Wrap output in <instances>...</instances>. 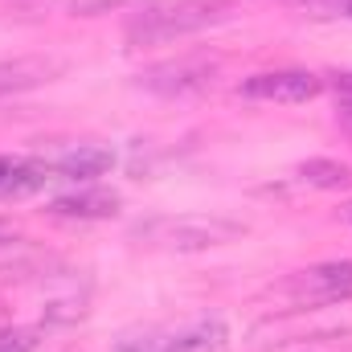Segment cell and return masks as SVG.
I'll use <instances>...</instances> for the list:
<instances>
[{
	"label": "cell",
	"mask_w": 352,
	"mask_h": 352,
	"mask_svg": "<svg viewBox=\"0 0 352 352\" xmlns=\"http://www.w3.org/2000/svg\"><path fill=\"white\" fill-rule=\"evenodd\" d=\"M45 168H50V176H66V180H94L115 168V152L102 144H74L62 156H54Z\"/></svg>",
	"instance_id": "cell-5"
},
{
	"label": "cell",
	"mask_w": 352,
	"mask_h": 352,
	"mask_svg": "<svg viewBox=\"0 0 352 352\" xmlns=\"http://www.w3.org/2000/svg\"><path fill=\"white\" fill-rule=\"evenodd\" d=\"M336 94H340L344 111L352 115V74H340V78H336Z\"/></svg>",
	"instance_id": "cell-15"
},
{
	"label": "cell",
	"mask_w": 352,
	"mask_h": 352,
	"mask_svg": "<svg viewBox=\"0 0 352 352\" xmlns=\"http://www.w3.org/2000/svg\"><path fill=\"white\" fill-rule=\"evenodd\" d=\"M299 180L311 188H349L352 168L340 160H307V164H299Z\"/></svg>",
	"instance_id": "cell-11"
},
{
	"label": "cell",
	"mask_w": 352,
	"mask_h": 352,
	"mask_svg": "<svg viewBox=\"0 0 352 352\" xmlns=\"http://www.w3.org/2000/svg\"><path fill=\"white\" fill-rule=\"evenodd\" d=\"M226 12H230V0H160L127 25V37L135 45L176 41V37H188V33L217 25Z\"/></svg>",
	"instance_id": "cell-1"
},
{
	"label": "cell",
	"mask_w": 352,
	"mask_h": 352,
	"mask_svg": "<svg viewBox=\"0 0 352 352\" xmlns=\"http://www.w3.org/2000/svg\"><path fill=\"white\" fill-rule=\"evenodd\" d=\"M54 74H62V62H54V58H12V62H0V98L33 90L41 82H54Z\"/></svg>",
	"instance_id": "cell-8"
},
{
	"label": "cell",
	"mask_w": 352,
	"mask_h": 352,
	"mask_svg": "<svg viewBox=\"0 0 352 352\" xmlns=\"http://www.w3.org/2000/svg\"><path fill=\"white\" fill-rule=\"evenodd\" d=\"M123 0H70V8H74V16H98V12H111V8H119Z\"/></svg>",
	"instance_id": "cell-13"
},
{
	"label": "cell",
	"mask_w": 352,
	"mask_h": 352,
	"mask_svg": "<svg viewBox=\"0 0 352 352\" xmlns=\"http://www.w3.org/2000/svg\"><path fill=\"white\" fill-rule=\"evenodd\" d=\"M119 192L111 188H82V192H66V197H54L50 201V213L54 217H78V221H102V217H115L119 213Z\"/></svg>",
	"instance_id": "cell-7"
},
{
	"label": "cell",
	"mask_w": 352,
	"mask_h": 352,
	"mask_svg": "<svg viewBox=\"0 0 352 352\" xmlns=\"http://www.w3.org/2000/svg\"><path fill=\"white\" fill-rule=\"evenodd\" d=\"M226 349H230V328L221 320H197V324L173 332V352H226Z\"/></svg>",
	"instance_id": "cell-9"
},
{
	"label": "cell",
	"mask_w": 352,
	"mask_h": 352,
	"mask_svg": "<svg viewBox=\"0 0 352 352\" xmlns=\"http://www.w3.org/2000/svg\"><path fill=\"white\" fill-rule=\"evenodd\" d=\"M246 98H263V102H307L320 94V78L307 70H266L242 82Z\"/></svg>",
	"instance_id": "cell-4"
},
{
	"label": "cell",
	"mask_w": 352,
	"mask_h": 352,
	"mask_svg": "<svg viewBox=\"0 0 352 352\" xmlns=\"http://www.w3.org/2000/svg\"><path fill=\"white\" fill-rule=\"evenodd\" d=\"M303 299L316 303H336V299H352V263H324L303 270V278L295 283Z\"/></svg>",
	"instance_id": "cell-6"
},
{
	"label": "cell",
	"mask_w": 352,
	"mask_h": 352,
	"mask_svg": "<svg viewBox=\"0 0 352 352\" xmlns=\"http://www.w3.org/2000/svg\"><path fill=\"white\" fill-rule=\"evenodd\" d=\"M0 352H33V336L29 332H4L0 336Z\"/></svg>",
	"instance_id": "cell-14"
},
{
	"label": "cell",
	"mask_w": 352,
	"mask_h": 352,
	"mask_svg": "<svg viewBox=\"0 0 352 352\" xmlns=\"http://www.w3.org/2000/svg\"><path fill=\"white\" fill-rule=\"evenodd\" d=\"M344 12H349V16H352V0H349V4H344Z\"/></svg>",
	"instance_id": "cell-17"
},
{
	"label": "cell",
	"mask_w": 352,
	"mask_h": 352,
	"mask_svg": "<svg viewBox=\"0 0 352 352\" xmlns=\"http://www.w3.org/2000/svg\"><path fill=\"white\" fill-rule=\"evenodd\" d=\"M217 62L213 58H173V62H156L140 74V87L152 90V94H164V98H184L192 90L209 87Z\"/></svg>",
	"instance_id": "cell-3"
},
{
	"label": "cell",
	"mask_w": 352,
	"mask_h": 352,
	"mask_svg": "<svg viewBox=\"0 0 352 352\" xmlns=\"http://www.w3.org/2000/svg\"><path fill=\"white\" fill-rule=\"evenodd\" d=\"M12 242H16V226L0 217V250H4V246H12Z\"/></svg>",
	"instance_id": "cell-16"
},
{
	"label": "cell",
	"mask_w": 352,
	"mask_h": 352,
	"mask_svg": "<svg viewBox=\"0 0 352 352\" xmlns=\"http://www.w3.org/2000/svg\"><path fill=\"white\" fill-rule=\"evenodd\" d=\"M45 180H50V168H45V164L0 156V197H25V192H37Z\"/></svg>",
	"instance_id": "cell-10"
},
{
	"label": "cell",
	"mask_w": 352,
	"mask_h": 352,
	"mask_svg": "<svg viewBox=\"0 0 352 352\" xmlns=\"http://www.w3.org/2000/svg\"><path fill=\"white\" fill-rule=\"evenodd\" d=\"M111 352H173V332H135L123 336Z\"/></svg>",
	"instance_id": "cell-12"
},
{
	"label": "cell",
	"mask_w": 352,
	"mask_h": 352,
	"mask_svg": "<svg viewBox=\"0 0 352 352\" xmlns=\"http://www.w3.org/2000/svg\"><path fill=\"white\" fill-rule=\"evenodd\" d=\"M242 230L246 226L230 217H160V221H148L140 234L173 250H209V246L234 242Z\"/></svg>",
	"instance_id": "cell-2"
}]
</instances>
